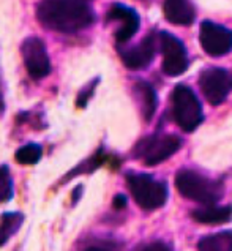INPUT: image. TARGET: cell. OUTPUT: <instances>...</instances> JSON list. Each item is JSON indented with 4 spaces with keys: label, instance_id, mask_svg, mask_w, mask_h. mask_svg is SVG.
<instances>
[{
    "label": "cell",
    "instance_id": "obj_17",
    "mask_svg": "<svg viewBox=\"0 0 232 251\" xmlns=\"http://www.w3.org/2000/svg\"><path fill=\"white\" fill-rule=\"evenodd\" d=\"M199 250L206 251H231L232 250V232L223 231L218 234L207 235L198 242Z\"/></svg>",
    "mask_w": 232,
    "mask_h": 251
},
{
    "label": "cell",
    "instance_id": "obj_9",
    "mask_svg": "<svg viewBox=\"0 0 232 251\" xmlns=\"http://www.w3.org/2000/svg\"><path fill=\"white\" fill-rule=\"evenodd\" d=\"M199 41L210 57H223L232 49V32L224 25L204 21L201 24Z\"/></svg>",
    "mask_w": 232,
    "mask_h": 251
},
{
    "label": "cell",
    "instance_id": "obj_4",
    "mask_svg": "<svg viewBox=\"0 0 232 251\" xmlns=\"http://www.w3.org/2000/svg\"><path fill=\"white\" fill-rule=\"evenodd\" d=\"M172 119L183 131H194L202 122V106L188 85H176L172 92Z\"/></svg>",
    "mask_w": 232,
    "mask_h": 251
},
{
    "label": "cell",
    "instance_id": "obj_16",
    "mask_svg": "<svg viewBox=\"0 0 232 251\" xmlns=\"http://www.w3.org/2000/svg\"><path fill=\"white\" fill-rule=\"evenodd\" d=\"M109 160L107 158V155L103 152V149H98L95 153H93L90 158H87L85 161L79 163L77 166H75V169H71L67 176L63 177L62 183H67L68 180H71L73 177L76 176H82V174H92L93 171H97L98 168H101L103 164Z\"/></svg>",
    "mask_w": 232,
    "mask_h": 251
},
{
    "label": "cell",
    "instance_id": "obj_18",
    "mask_svg": "<svg viewBox=\"0 0 232 251\" xmlns=\"http://www.w3.org/2000/svg\"><path fill=\"white\" fill-rule=\"evenodd\" d=\"M41 156H43V147L40 144H35V142H28V144L16 150L14 160L19 164H24V166H33V164L40 163Z\"/></svg>",
    "mask_w": 232,
    "mask_h": 251
},
{
    "label": "cell",
    "instance_id": "obj_12",
    "mask_svg": "<svg viewBox=\"0 0 232 251\" xmlns=\"http://www.w3.org/2000/svg\"><path fill=\"white\" fill-rule=\"evenodd\" d=\"M163 10L164 18L177 25H190L196 16L190 0H164Z\"/></svg>",
    "mask_w": 232,
    "mask_h": 251
},
{
    "label": "cell",
    "instance_id": "obj_19",
    "mask_svg": "<svg viewBox=\"0 0 232 251\" xmlns=\"http://www.w3.org/2000/svg\"><path fill=\"white\" fill-rule=\"evenodd\" d=\"M14 196V183L10 168L6 164L0 166V204H5L11 201Z\"/></svg>",
    "mask_w": 232,
    "mask_h": 251
},
{
    "label": "cell",
    "instance_id": "obj_2",
    "mask_svg": "<svg viewBox=\"0 0 232 251\" xmlns=\"http://www.w3.org/2000/svg\"><path fill=\"white\" fill-rule=\"evenodd\" d=\"M176 188L183 198L201 204H215L223 196L221 182H213L191 169H180L177 172Z\"/></svg>",
    "mask_w": 232,
    "mask_h": 251
},
{
    "label": "cell",
    "instance_id": "obj_15",
    "mask_svg": "<svg viewBox=\"0 0 232 251\" xmlns=\"http://www.w3.org/2000/svg\"><path fill=\"white\" fill-rule=\"evenodd\" d=\"M134 90L137 93V97H139V101L142 106V116L146 119V122H150L156 111V101H158L156 93L149 82L144 81H137L134 85Z\"/></svg>",
    "mask_w": 232,
    "mask_h": 251
},
{
    "label": "cell",
    "instance_id": "obj_24",
    "mask_svg": "<svg viewBox=\"0 0 232 251\" xmlns=\"http://www.w3.org/2000/svg\"><path fill=\"white\" fill-rule=\"evenodd\" d=\"M5 112V98H3V89H2V81H0V117Z\"/></svg>",
    "mask_w": 232,
    "mask_h": 251
},
{
    "label": "cell",
    "instance_id": "obj_3",
    "mask_svg": "<svg viewBox=\"0 0 232 251\" xmlns=\"http://www.w3.org/2000/svg\"><path fill=\"white\" fill-rule=\"evenodd\" d=\"M127 185L136 204L144 210H156L163 207L168 199V188L163 182L155 180L149 174L128 172Z\"/></svg>",
    "mask_w": 232,
    "mask_h": 251
},
{
    "label": "cell",
    "instance_id": "obj_10",
    "mask_svg": "<svg viewBox=\"0 0 232 251\" xmlns=\"http://www.w3.org/2000/svg\"><path fill=\"white\" fill-rule=\"evenodd\" d=\"M107 21H120V27L115 32V41L123 45L131 40L136 32L139 30V14H137L133 8H128V6L122 5V3H114L111 5V8L107 10L106 14Z\"/></svg>",
    "mask_w": 232,
    "mask_h": 251
},
{
    "label": "cell",
    "instance_id": "obj_20",
    "mask_svg": "<svg viewBox=\"0 0 232 251\" xmlns=\"http://www.w3.org/2000/svg\"><path fill=\"white\" fill-rule=\"evenodd\" d=\"M98 84H100V77H95V79L90 81L82 90H79L77 98H76V106L77 107H81V109H82V107L87 106V103H89L90 98L93 97V93H95V89H97Z\"/></svg>",
    "mask_w": 232,
    "mask_h": 251
},
{
    "label": "cell",
    "instance_id": "obj_11",
    "mask_svg": "<svg viewBox=\"0 0 232 251\" xmlns=\"http://www.w3.org/2000/svg\"><path fill=\"white\" fill-rule=\"evenodd\" d=\"M156 52V41L155 35L150 33L144 38L139 45L129 49H120V57L123 65L129 70H144L150 65Z\"/></svg>",
    "mask_w": 232,
    "mask_h": 251
},
{
    "label": "cell",
    "instance_id": "obj_22",
    "mask_svg": "<svg viewBox=\"0 0 232 251\" xmlns=\"http://www.w3.org/2000/svg\"><path fill=\"white\" fill-rule=\"evenodd\" d=\"M112 205H114V209H115V210H122V209H125V207H127V198L123 196V195L114 196Z\"/></svg>",
    "mask_w": 232,
    "mask_h": 251
},
{
    "label": "cell",
    "instance_id": "obj_7",
    "mask_svg": "<svg viewBox=\"0 0 232 251\" xmlns=\"http://www.w3.org/2000/svg\"><path fill=\"white\" fill-rule=\"evenodd\" d=\"M199 87L210 104L218 106L232 90V73L223 68L204 70L199 76Z\"/></svg>",
    "mask_w": 232,
    "mask_h": 251
},
{
    "label": "cell",
    "instance_id": "obj_13",
    "mask_svg": "<svg viewBox=\"0 0 232 251\" xmlns=\"http://www.w3.org/2000/svg\"><path fill=\"white\" fill-rule=\"evenodd\" d=\"M191 218L201 225H224L232 220V207H216L208 204L191 212Z\"/></svg>",
    "mask_w": 232,
    "mask_h": 251
},
{
    "label": "cell",
    "instance_id": "obj_21",
    "mask_svg": "<svg viewBox=\"0 0 232 251\" xmlns=\"http://www.w3.org/2000/svg\"><path fill=\"white\" fill-rule=\"evenodd\" d=\"M137 250H150V251L161 250V251H166V250H171V247L166 245V243H163V242H155V243H149V245H139Z\"/></svg>",
    "mask_w": 232,
    "mask_h": 251
},
{
    "label": "cell",
    "instance_id": "obj_6",
    "mask_svg": "<svg viewBox=\"0 0 232 251\" xmlns=\"http://www.w3.org/2000/svg\"><path fill=\"white\" fill-rule=\"evenodd\" d=\"M21 55H23L27 75L33 81L45 79L52 71L48 48L45 41L38 37H28L23 41V45H21Z\"/></svg>",
    "mask_w": 232,
    "mask_h": 251
},
{
    "label": "cell",
    "instance_id": "obj_23",
    "mask_svg": "<svg viewBox=\"0 0 232 251\" xmlns=\"http://www.w3.org/2000/svg\"><path fill=\"white\" fill-rule=\"evenodd\" d=\"M82 190H84L82 185H76V188L73 190V193H71V204L73 205H76L79 202V199L82 196Z\"/></svg>",
    "mask_w": 232,
    "mask_h": 251
},
{
    "label": "cell",
    "instance_id": "obj_5",
    "mask_svg": "<svg viewBox=\"0 0 232 251\" xmlns=\"http://www.w3.org/2000/svg\"><path fill=\"white\" fill-rule=\"evenodd\" d=\"M180 147H182V139L179 136L156 134L142 139L134 149V156L141 158L147 166H156V164L172 156Z\"/></svg>",
    "mask_w": 232,
    "mask_h": 251
},
{
    "label": "cell",
    "instance_id": "obj_8",
    "mask_svg": "<svg viewBox=\"0 0 232 251\" xmlns=\"http://www.w3.org/2000/svg\"><path fill=\"white\" fill-rule=\"evenodd\" d=\"M159 48L163 54V71L168 76H179L188 68V54L186 48L177 37L172 33H159Z\"/></svg>",
    "mask_w": 232,
    "mask_h": 251
},
{
    "label": "cell",
    "instance_id": "obj_14",
    "mask_svg": "<svg viewBox=\"0 0 232 251\" xmlns=\"http://www.w3.org/2000/svg\"><path fill=\"white\" fill-rule=\"evenodd\" d=\"M24 223V213L21 212H3L0 215V247H3L11 237L18 234Z\"/></svg>",
    "mask_w": 232,
    "mask_h": 251
},
{
    "label": "cell",
    "instance_id": "obj_1",
    "mask_svg": "<svg viewBox=\"0 0 232 251\" xmlns=\"http://www.w3.org/2000/svg\"><path fill=\"white\" fill-rule=\"evenodd\" d=\"M35 16L48 30L65 35L85 30L95 23V11L85 0H41Z\"/></svg>",
    "mask_w": 232,
    "mask_h": 251
}]
</instances>
